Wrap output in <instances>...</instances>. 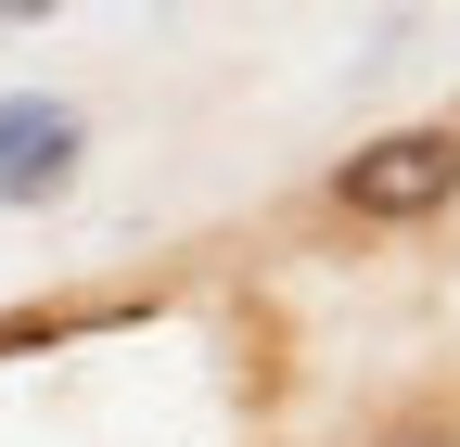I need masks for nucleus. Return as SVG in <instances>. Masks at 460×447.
<instances>
[{"mask_svg":"<svg viewBox=\"0 0 460 447\" xmlns=\"http://www.w3.org/2000/svg\"><path fill=\"white\" fill-rule=\"evenodd\" d=\"M77 153H90V128L65 102H0V205H51L77 180Z\"/></svg>","mask_w":460,"mask_h":447,"instance_id":"2","label":"nucleus"},{"mask_svg":"<svg viewBox=\"0 0 460 447\" xmlns=\"http://www.w3.org/2000/svg\"><path fill=\"white\" fill-rule=\"evenodd\" d=\"M13 13H51V0H0V26H13Z\"/></svg>","mask_w":460,"mask_h":447,"instance_id":"4","label":"nucleus"},{"mask_svg":"<svg viewBox=\"0 0 460 447\" xmlns=\"http://www.w3.org/2000/svg\"><path fill=\"white\" fill-rule=\"evenodd\" d=\"M371 447H460V422H447V409H422V422H384Z\"/></svg>","mask_w":460,"mask_h":447,"instance_id":"3","label":"nucleus"},{"mask_svg":"<svg viewBox=\"0 0 460 447\" xmlns=\"http://www.w3.org/2000/svg\"><path fill=\"white\" fill-rule=\"evenodd\" d=\"M320 205L345 231H422V217H447L460 205V128H371L320 180Z\"/></svg>","mask_w":460,"mask_h":447,"instance_id":"1","label":"nucleus"}]
</instances>
